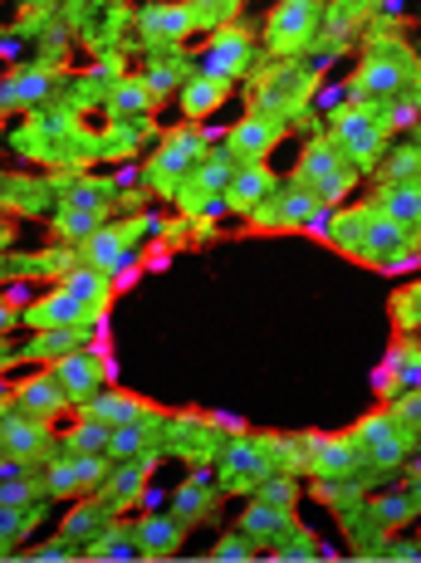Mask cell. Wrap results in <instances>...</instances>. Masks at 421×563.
Masks as SVG:
<instances>
[{"label": "cell", "mask_w": 421, "mask_h": 563, "mask_svg": "<svg viewBox=\"0 0 421 563\" xmlns=\"http://www.w3.org/2000/svg\"><path fill=\"white\" fill-rule=\"evenodd\" d=\"M157 427L162 421H123V427H113V437H108V461H133V456L157 451Z\"/></svg>", "instance_id": "obj_34"}, {"label": "cell", "mask_w": 421, "mask_h": 563, "mask_svg": "<svg viewBox=\"0 0 421 563\" xmlns=\"http://www.w3.org/2000/svg\"><path fill=\"white\" fill-rule=\"evenodd\" d=\"M84 417H99L108 427H123V421H162V411L137 393H123V387H99L89 402L79 407Z\"/></svg>", "instance_id": "obj_22"}, {"label": "cell", "mask_w": 421, "mask_h": 563, "mask_svg": "<svg viewBox=\"0 0 421 563\" xmlns=\"http://www.w3.org/2000/svg\"><path fill=\"white\" fill-rule=\"evenodd\" d=\"M113 461L89 456V451H64L45 465L40 485H45V500H84V495H99V485L108 481Z\"/></svg>", "instance_id": "obj_10"}, {"label": "cell", "mask_w": 421, "mask_h": 563, "mask_svg": "<svg viewBox=\"0 0 421 563\" xmlns=\"http://www.w3.org/2000/svg\"><path fill=\"white\" fill-rule=\"evenodd\" d=\"M45 485L35 475H0V505H40Z\"/></svg>", "instance_id": "obj_43"}, {"label": "cell", "mask_w": 421, "mask_h": 563, "mask_svg": "<svg viewBox=\"0 0 421 563\" xmlns=\"http://www.w3.org/2000/svg\"><path fill=\"white\" fill-rule=\"evenodd\" d=\"M0 187H5V181H0Z\"/></svg>", "instance_id": "obj_57"}, {"label": "cell", "mask_w": 421, "mask_h": 563, "mask_svg": "<svg viewBox=\"0 0 421 563\" xmlns=\"http://www.w3.org/2000/svg\"><path fill=\"white\" fill-rule=\"evenodd\" d=\"M143 84L153 89V99H167L171 89H181V84H187V69H181V64H171V59H157V64H147Z\"/></svg>", "instance_id": "obj_45"}, {"label": "cell", "mask_w": 421, "mask_h": 563, "mask_svg": "<svg viewBox=\"0 0 421 563\" xmlns=\"http://www.w3.org/2000/svg\"><path fill=\"white\" fill-rule=\"evenodd\" d=\"M373 201L383 206L387 216H397L402 225L421 231V181H383Z\"/></svg>", "instance_id": "obj_35"}, {"label": "cell", "mask_w": 421, "mask_h": 563, "mask_svg": "<svg viewBox=\"0 0 421 563\" xmlns=\"http://www.w3.org/2000/svg\"><path fill=\"white\" fill-rule=\"evenodd\" d=\"M251 59H255V35L235 20V25L211 30V49H207V59H201V69L225 84H241L245 74H251Z\"/></svg>", "instance_id": "obj_16"}, {"label": "cell", "mask_w": 421, "mask_h": 563, "mask_svg": "<svg viewBox=\"0 0 421 563\" xmlns=\"http://www.w3.org/2000/svg\"><path fill=\"white\" fill-rule=\"evenodd\" d=\"M309 89H314V79H309L304 69H295L289 59H279L275 69H265L261 79H255L251 113H265V118H279V123H285V118L309 99Z\"/></svg>", "instance_id": "obj_11"}, {"label": "cell", "mask_w": 421, "mask_h": 563, "mask_svg": "<svg viewBox=\"0 0 421 563\" xmlns=\"http://www.w3.org/2000/svg\"><path fill=\"white\" fill-rule=\"evenodd\" d=\"M89 563H123V559H143L137 554V539H133V525H123V519H108L99 534L89 539V544L79 549Z\"/></svg>", "instance_id": "obj_29"}, {"label": "cell", "mask_w": 421, "mask_h": 563, "mask_svg": "<svg viewBox=\"0 0 421 563\" xmlns=\"http://www.w3.org/2000/svg\"><path fill=\"white\" fill-rule=\"evenodd\" d=\"M235 529H241L255 549H275L295 534L299 519H295V510H279V505H265V500H255V495H245V510L235 519Z\"/></svg>", "instance_id": "obj_20"}, {"label": "cell", "mask_w": 421, "mask_h": 563, "mask_svg": "<svg viewBox=\"0 0 421 563\" xmlns=\"http://www.w3.org/2000/svg\"><path fill=\"white\" fill-rule=\"evenodd\" d=\"M269 471H279V446L275 441L241 437V441H231V446L221 451V461H215V485H221V495H251Z\"/></svg>", "instance_id": "obj_8"}, {"label": "cell", "mask_w": 421, "mask_h": 563, "mask_svg": "<svg viewBox=\"0 0 421 563\" xmlns=\"http://www.w3.org/2000/svg\"><path fill=\"white\" fill-rule=\"evenodd\" d=\"M89 333L93 329H35L30 349H20V363H54V358H64V353L84 349Z\"/></svg>", "instance_id": "obj_33"}, {"label": "cell", "mask_w": 421, "mask_h": 563, "mask_svg": "<svg viewBox=\"0 0 421 563\" xmlns=\"http://www.w3.org/2000/svg\"><path fill=\"white\" fill-rule=\"evenodd\" d=\"M251 495H255V500H265V505H279V510H295V505H299V481L289 471H269Z\"/></svg>", "instance_id": "obj_40"}, {"label": "cell", "mask_w": 421, "mask_h": 563, "mask_svg": "<svg viewBox=\"0 0 421 563\" xmlns=\"http://www.w3.org/2000/svg\"><path fill=\"white\" fill-rule=\"evenodd\" d=\"M323 211H329V206H323L299 177H289V181H275V191H269V197L255 206L251 216H245V225H251V231H261V235L309 231V225H319Z\"/></svg>", "instance_id": "obj_5"}, {"label": "cell", "mask_w": 421, "mask_h": 563, "mask_svg": "<svg viewBox=\"0 0 421 563\" xmlns=\"http://www.w3.org/2000/svg\"><path fill=\"white\" fill-rule=\"evenodd\" d=\"M10 407L30 411V417H40V421H59L64 411H69V397H64V387L54 383V373L45 367V373L15 383V393H10Z\"/></svg>", "instance_id": "obj_25"}, {"label": "cell", "mask_w": 421, "mask_h": 563, "mask_svg": "<svg viewBox=\"0 0 421 563\" xmlns=\"http://www.w3.org/2000/svg\"><path fill=\"white\" fill-rule=\"evenodd\" d=\"M108 437H113V427H108V421L84 417V411H79L74 431L64 437V451H89V456H108Z\"/></svg>", "instance_id": "obj_36"}, {"label": "cell", "mask_w": 421, "mask_h": 563, "mask_svg": "<svg viewBox=\"0 0 421 563\" xmlns=\"http://www.w3.org/2000/svg\"><path fill=\"white\" fill-rule=\"evenodd\" d=\"M323 241H329L339 255H348L353 265L407 269V255H412V245H417V231L412 225H402L397 216H387L377 201H363V206H343V211L329 221Z\"/></svg>", "instance_id": "obj_1"}, {"label": "cell", "mask_w": 421, "mask_h": 563, "mask_svg": "<svg viewBox=\"0 0 421 563\" xmlns=\"http://www.w3.org/2000/svg\"><path fill=\"white\" fill-rule=\"evenodd\" d=\"M15 559H30V563H69V559H84L79 554V544H69V539H49V544H40V549H25V554H15Z\"/></svg>", "instance_id": "obj_47"}, {"label": "cell", "mask_w": 421, "mask_h": 563, "mask_svg": "<svg viewBox=\"0 0 421 563\" xmlns=\"http://www.w3.org/2000/svg\"><path fill=\"white\" fill-rule=\"evenodd\" d=\"M49 373H54V383L64 387V397H69V407H84L93 393L103 387V358L93 349H74V353H64V358H54L49 363Z\"/></svg>", "instance_id": "obj_18"}, {"label": "cell", "mask_w": 421, "mask_h": 563, "mask_svg": "<svg viewBox=\"0 0 421 563\" xmlns=\"http://www.w3.org/2000/svg\"><path fill=\"white\" fill-rule=\"evenodd\" d=\"M20 363V353L15 349H10V343L5 339H0V373H5V367H15Z\"/></svg>", "instance_id": "obj_49"}, {"label": "cell", "mask_w": 421, "mask_h": 563, "mask_svg": "<svg viewBox=\"0 0 421 563\" xmlns=\"http://www.w3.org/2000/svg\"><path fill=\"white\" fill-rule=\"evenodd\" d=\"M157 465V451H147V456H133V461H113V471H108V481L99 485V505L108 515L128 510V505L137 500V495L147 490V475H153Z\"/></svg>", "instance_id": "obj_21"}, {"label": "cell", "mask_w": 421, "mask_h": 563, "mask_svg": "<svg viewBox=\"0 0 421 563\" xmlns=\"http://www.w3.org/2000/svg\"><path fill=\"white\" fill-rule=\"evenodd\" d=\"M275 172L265 167V162H235V172H231V181H225V211H235V216H251L255 206H261L269 191H275Z\"/></svg>", "instance_id": "obj_23"}, {"label": "cell", "mask_w": 421, "mask_h": 563, "mask_svg": "<svg viewBox=\"0 0 421 563\" xmlns=\"http://www.w3.org/2000/svg\"><path fill=\"white\" fill-rule=\"evenodd\" d=\"M417 549H421V539H417Z\"/></svg>", "instance_id": "obj_56"}, {"label": "cell", "mask_w": 421, "mask_h": 563, "mask_svg": "<svg viewBox=\"0 0 421 563\" xmlns=\"http://www.w3.org/2000/svg\"><path fill=\"white\" fill-rule=\"evenodd\" d=\"M108 519H113V515H108L103 505H79V510H74L69 519H64V529H59V534L69 539V544H79V549H84V544H89V539H93V534H99V529L108 525Z\"/></svg>", "instance_id": "obj_39"}, {"label": "cell", "mask_w": 421, "mask_h": 563, "mask_svg": "<svg viewBox=\"0 0 421 563\" xmlns=\"http://www.w3.org/2000/svg\"><path fill=\"white\" fill-rule=\"evenodd\" d=\"M383 181H421V143H407V147H392L387 162H377Z\"/></svg>", "instance_id": "obj_41"}, {"label": "cell", "mask_w": 421, "mask_h": 563, "mask_svg": "<svg viewBox=\"0 0 421 563\" xmlns=\"http://www.w3.org/2000/svg\"><path fill=\"white\" fill-rule=\"evenodd\" d=\"M103 216H108V206H59L49 216V235L64 245H84L103 225Z\"/></svg>", "instance_id": "obj_31"}, {"label": "cell", "mask_w": 421, "mask_h": 563, "mask_svg": "<svg viewBox=\"0 0 421 563\" xmlns=\"http://www.w3.org/2000/svg\"><path fill=\"white\" fill-rule=\"evenodd\" d=\"M20 5H25L30 15H45V10H54V5H59V0H20Z\"/></svg>", "instance_id": "obj_50"}, {"label": "cell", "mask_w": 421, "mask_h": 563, "mask_svg": "<svg viewBox=\"0 0 421 563\" xmlns=\"http://www.w3.org/2000/svg\"><path fill=\"white\" fill-rule=\"evenodd\" d=\"M207 153H211V143H207V133H201V123L171 128V133L162 137L157 157H153V181H157V191H171V197H177L181 181H187L191 172L207 162Z\"/></svg>", "instance_id": "obj_9"}, {"label": "cell", "mask_w": 421, "mask_h": 563, "mask_svg": "<svg viewBox=\"0 0 421 563\" xmlns=\"http://www.w3.org/2000/svg\"><path fill=\"white\" fill-rule=\"evenodd\" d=\"M187 35H197L187 0H153V5L137 10V40L147 49H177Z\"/></svg>", "instance_id": "obj_15"}, {"label": "cell", "mask_w": 421, "mask_h": 563, "mask_svg": "<svg viewBox=\"0 0 421 563\" xmlns=\"http://www.w3.org/2000/svg\"><path fill=\"white\" fill-rule=\"evenodd\" d=\"M407 495H412V505H417V510H421V471L412 475V481H407Z\"/></svg>", "instance_id": "obj_51"}, {"label": "cell", "mask_w": 421, "mask_h": 563, "mask_svg": "<svg viewBox=\"0 0 421 563\" xmlns=\"http://www.w3.org/2000/svg\"><path fill=\"white\" fill-rule=\"evenodd\" d=\"M147 231V221H123V225H99L89 241L79 245V265H93L103 275H123L128 260L137 251V235Z\"/></svg>", "instance_id": "obj_14"}, {"label": "cell", "mask_w": 421, "mask_h": 563, "mask_svg": "<svg viewBox=\"0 0 421 563\" xmlns=\"http://www.w3.org/2000/svg\"><path fill=\"white\" fill-rule=\"evenodd\" d=\"M10 269H15V265H10V255L0 251V279H10Z\"/></svg>", "instance_id": "obj_54"}, {"label": "cell", "mask_w": 421, "mask_h": 563, "mask_svg": "<svg viewBox=\"0 0 421 563\" xmlns=\"http://www.w3.org/2000/svg\"><path fill=\"white\" fill-rule=\"evenodd\" d=\"M387 411L397 417V427L421 437V387H402L397 397H387Z\"/></svg>", "instance_id": "obj_44"}, {"label": "cell", "mask_w": 421, "mask_h": 563, "mask_svg": "<svg viewBox=\"0 0 421 563\" xmlns=\"http://www.w3.org/2000/svg\"><path fill=\"white\" fill-rule=\"evenodd\" d=\"M304 456H309V471H314L319 481H373L348 431H343V437H309Z\"/></svg>", "instance_id": "obj_17"}, {"label": "cell", "mask_w": 421, "mask_h": 563, "mask_svg": "<svg viewBox=\"0 0 421 563\" xmlns=\"http://www.w3.org/2000/svg\"><path fill=\"white\" fill-rule=\"evenodd\" d=\"M269 559H279V563H314V559H323V539L314 534V529L299 525L295 534L285 539V544L269 549Z\"/></svg>", "instance_id": "obj_38"}, {"label": "cell", "mask_w": 421, "mask_h": 563, "mask_svg": "<svg viewBox=\"0 0 421 563\" xmlns=\"http://www.w3.org/2000/svg\"><path fill=\"white\" fill-rule=\"evenodd\" d=\"M133 539H137V554L143 559H177L181 544H187V525L177 515H143L133 519Z\"/></svg>", "instance_id": "obj_24"}, {"label": "cell", "mask_w": 421, "mask_h": 563, "mask_svg": "<svg viewBox=\"0 0 421 563\" xmlns=\"http://www.w3.org/2000/svg\"><path fill=\"white\" fill-rule=\"evenodd\" d=\"M15 323H20L15 305H10V299H0V339H5V333H15Z\"/></svg>", "instance_id": "obj_48"}, {"label": "cell", "mask_w": 421, "mask_h": 563, "mask_svg": "<svg viewBox=\"0 0 421 563\" xmlns=\"http://www.w3.org/2000/svg\"><path fill=\"white\" fill-rule=\"evenodd\" d=\"M368 515H373L383 529H397V525H407V519L421 515V510L412 505V495H407V490H397V495H377V500L368 505Z\"/></svg>", "instance_id": "obj_42"}, {"label": "cell", "mask_w": 421, "mask_h": 563, "mask_svg": "<svg viewBox=\"0 0 421 563\" xmlns=\"http://www.w3.org/2000/svg\"><path fill=\"white\" fill-rule=\"evenodd\" d=\"M387 118H383V108H373V103H358V99H348L343 108H333V118H329V143L339 147L343 157L353 162L358 172H368L383 162L387 153Z\"/></svg>", "instance_id": "obj_3"}, {"label": "cell", "mask_w": 421, "mask_h": 563, "mask_svg": "<svg viewBox=\"0 0 421 563\" xmlns=\"http://www.w3.org/2000/svg\"><path fill=\"white\" fill-rule=\"evenodd\" d=\"M108 313H99L93 305H84L79 295H69L64 285H54L49 295L30 299L25 309H20V323L25 329H99Z\"/></svg>", "instance_id": "obj_13"}, {"label": "cell", "mask_w": 421, "mask_h": 563, "mask_svg": "<svg viewBox=\"0 0 421 563\" xmlns=\"http://www.w3.org/2000/svg\"><path fill=\"white\" fill-rule=\"evenodd\" d=\"M295 177L304 181L323 206H339L353 191V181H358V167H353L329 137H314V143H304V153H299Z\"/></svg>", "instance_id": "obj_7"}, {"label": "cell", "mask_w": 421, "mask_h": 563, "mask_svg": "<svg viewBox=\"0 0 421 563\" xmlns=\"http://www.w3.org/2000/svg\"><path fill=\"white\" fill-rule=\"evenodd\" d=\"M59 285L69 289V295H79L84 305H93L99 313H108V305H113V275H103V269H93V265H69L59 275Z\"/></svg>", "instance_id": "obj_32"}, {"label": "cell", "mask_w": 421, "mask_h": 563, "mask_svg": "<svg viewBox=\"0 0 421 563\" xmlns=\"http://www.w3.org/2000/svg\"><path fill=\"white\" fill-rule=\"evenodd\" d=\"M221 510V485H211L207 475H191V481L177 485V495H171V515L181 519V525H207Z\"/></svg>", "instance_id": "obj_28"}, {"label": "cell", "mask_w": 421, "mask_h": 563, "mask_svg": "<svg viewBox=\"0 0 421 563\" xmlns=\"http://www.w3.org/2000/svg\"><path fill=\"white\" fill-rule=\"evenodd\" d=\"M153 108H157V99H153V89L143 84V74L118 79L113 93H108V118H113V123H143Z\"/></svg>", "instance_id": "obj_30"}, {"label": "cell", "mask_w": 421, "mask_h": 563, "mask_svg": "<svg viewBox=\"0 0 421 563\" xmlns=\"http://www.w3.org/2000/svg\"><path fill=\"white\" fill-rule=\"evenodd\" d=\"M231 89L235 84H225V79H215V74L197 69V74H187V84L177 89V103H181V113H187V123H201V118L221 113V103L231 99Z\"/></svg>", "instance_id": "obj_27"}, {"label": "cell", "mask_w": 421, "mask_h": 563, "mask_svg": "<svg viewBox=\"0 0 421 563\" xmlns=\"http://www.w3.org/2000/svg\"><path fill=\"white\" fill-rule=\"evenodd\" d=\"M187 10H191V20H197V30H221V25H235L241 20V10H245V0H187Z\"/></svg>", "instance_id": "obj_37"}, {"label": "cell", "mask_w": 421, "mask_h": 563, "mask_svg": "<svg viewBox=\"0 0 421 563\" xmlns=\"http://www.w3.org/2000/svg\"><path fill=\"white\" fill-rule=\"evenodd\" d=\"M0 559H15V544H10L5 534H0Z\"/></svg>", "instance_id": "obj_53"}, {"label": "cell", "mask_w": 421, "mask_h": 563, "mask_svg": "<svg viewBox=\"0 0 421 563\" xmlns=\"http://www.w3.org/2000/svg\"><path fill=\"white\" fill-rule=\"evenodd\" d=\"M412 79H417V54L402 40H373V49L348 74V99L383 108V103L402 99Z\"/></svg>", "instance_id": "obj_2"}, {"label": "cell", "mask_w": 421, "mask_h": 563, "mask_svg": "<svg viewBox=\"0 0 421 563\" xmlns=\"http://www.w3.org/2000/svg\"><path fill=\"white\" fill-rule=\"evenodd\" d=\"M245 559H255V544L241 534V529H231V534H221L211 544V563H245Z\"/></svg>", "instance_id": "obj_46"}, {"label": "cell", "mask_w": 421, "mask_h": 563, "mask_svg": "<svg viewBox=\"0 0 421 563\" xmlns=\"http://www.w3.org/2000/svg\"><path fill=\"white\" fill-rule=\"evenodd\" d=\"M323 25V0H279L265 15V49L275 59H295L319 40Z\"/></svg>", "instance_id": "obj_6"}, {"label": "cell", "mask_w": 421, "mask_h": 563, "mask_svg": "<svg viewBox=\"0 0 421 563\" xmlns=\"http://www.w3.org/2000/svg\"><path fill=\"white\" fill-rule=\"evenodd\" d=\"M348 437H353V446H358V456H363V465H368L373 481H387V475H397L407 465V456H412V446H417V437L397 427V417L387 407L383 411H368L363 421H353Z\"/></svg>", "instance_id": "obj_4"}, {"label": "cell", "mask_w": 421, "mask_h": 563, "mask_svg": "<svg viewBox=\"0 0 421 563\" xmlns=\"http://www.w3.org/2000/svg\"><path fill=\"white\" fill-rule=\"evenodd\" d=\"M49 451H54V421L15 411L5 397V407H0V456L20 461V465H35V461H49Z\"/></svg>", "instance_id": "obj_12"}, {"label": "cell", "mask_w": 421, "mask_h": 563, "mask_svg": "<svg viewBox=\"0 0 421 563\" xmlns=\"http://www.w3.org/2000/svg\"><path fill=\"white\" fill-rule=\"evenodd\" d=\"M10 241H15V225H10V221H0V251H5Z\"/></svg>", "instance_id": "obj_52"}, {"label": "cell", "mask_w": 421, "mask_h": 563, "mask_svg": "<svg viewBox=\"0 0 421 563\" xmlns=\"http://www.w3.org/2000/svg\"><path fill=\"white\" fill-rule=\"evenodd\" d=\"M279 137H285V123H279V118L245 113L241 123H231V133H225V153L235 162H265L279 147Z\"/></svg>", "instance_id": "obj_19"}, {"label": "cell", "mask_w": 421, "mask_h": 563, "mask_svg": "<svg viewBox=\"0 0 421 563\" xmlns=\"http://www.w3.org/2000/svg\"><path fill=\"white\" fill-rule=\"evenodd\" d=\"M412 128H417V137H421V108H417V118H412Z\"/></svg>", "instance_id": "obj_55"}, {"label": "cell", "mask_w": 421, "mask_h": 563, "mask_svg": "<svg viewBox=\"0 0 421 563\" xmlns=\"http://www.w3.org/2000/svg\"><path fill=\"white\" fill-rule=\"evenodd\" d=\"M54 79L49 69H40V64H20V69H10L5 79H0V108H15V113H30V108H40L49 99Z\"/></svg>", "instance_id": "obj_26"}]
</instances>
